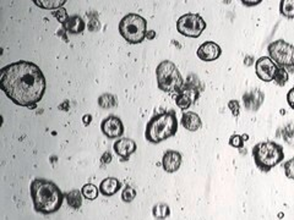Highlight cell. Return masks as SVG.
<instances>
[{
    "label": "cell",
    "mask_w": 294,
    "mask_h": 220,
    "mask_svg": "<svg viewBox=\"0 0 294 220\" xmlns=\"http://www.w3.org/2000/svg\"><path fill=\"white\" fill-rule=\"evenodd\" d=\"M2 90L15 104L35 108L46 92L43 71L31 61H16L0 71Z\"/></svg>",
    "instance_id": "1"
},
{
    "label": "cell",
    "mask_w": 294,
    "mask_h": 220,
    "mask_svg": "<svg viewBox=\"0 0 294 220\" xmlns=\"http://www.w3.org/2000/svg\"><path fill=\"white\" fill-rule=\"evenodd\" d=\"M32 203L36 212L42 214H53L63 206L65 196L53 181L36 179L29 186Z\"/></svg>",
    "instance_id": "2"
},
{
    "label": "cell",
    "mask_w": 294,
    "mask_h": 220,
    "mask_svg": "<svg viewBox=\"0 0 294 220\" xmlns=\"http://www.w3.org/2000/svg\"><path fill=\"white\" fill-rule=\"evenodd\" d=\"M178 132V119L174 110L163 112L150 119L145 130V137L151 143H161Z\"/></svg>",
    "instance_id": "3"
},
{
    "label": "cell",
    "mask_w": 294,
    "mask_h": 220,
    "mask_svg": "<svg viewBox=\"0 0 294 220\" xmlns=\"http://www.w3.org/2000/svg\"><path fill=\"white\" fill-rule=\"evenodd\" d=\"M252 157L261 171L269 172L284 159L283 147L273 141L260 142L252 148Z\"/></svg>",
    "instance_id": "4"
},
{
    "label": "cell",
    "mask_w": 294,
    "mask_h": 220,
    "mask_svg": "<svg viewBox=\"0 0 294 220\" xmlns=\"http://www.w3.org/2000/svg\"><path fill=\"white\" fill-rule=\"evenodd\" d=\"M157 86L166 93H178L184 86V80L180 71L172 61L165 60L156 69Z\"/></svg>",
    "instance_id": "5"
},
{
    "label": "cell",
    "mask_w": 294,
    "mask_h": 220,
    "mask_svg": "<svg viewBox=\"0 0 294 220\" xmlns=\"http://www.w3.org/2000/svg\"><path fill=\"white\" fill-rule=\"evenodd\" d=\"M121 37L130 44H139L146 38L147 22L138 14H127L119 22Z\"/></svg>",
    "instance_id": "6"
},
{
    "label": "cell",
    "mask_w": 294,
    "mask_h": 220,
    "mask_svg": "<svg viewBox=\"0 0 294 220\" xmlns=\"http://www.w3.org/2000/svg\"><path fill=\"white\" fill-rule=\"evenodd\" d=\"M271 60L278 67L287 70L289 74H294V46L283 40L272 42L267 47Z\"/></svg>",
    "instance_id": "7"
},
{
    "label": "cell",
    "mask_w": 294,
    "mask_h": 220,
    "mask_svg": "<svg viewBox=\"0 0 294 220\" xmlns=\"http://www.w3.org/2000/svg\"><path fill=\"white\" fill-rule=\"evenodd\" d=\"M206 22L199 14H185L177 21V29L184 37L199 38L206 28Z\"/></svg>",
    "instance_id": "8"
},
{
    "label": "cell",
    "mask_w": 294,
    "mask_h": 220,
    "mask_svg": "<svg viewBox=\"0 0 294 220\" xmlns=\"http://www.w3.org/2000/svg\"><path fill=\"white\" fill-rule=\"evenodd\" d=\"M200 88H198L196 83L190 82L189 80L184 83L183 88L178 92V96L175 98V103L182 110L189 109L200 97Z\"/></svg>",
    "instance_id": "9"
},
{
    "label": "cell",
    "mask_w": 294,
    "mask_h": 220,
    "mask_svg": "<svg viewBox=\"0 0 294 220\" xmlns=\"http://www.w3.org/2000/svg\"><path fill=\"white\" fill-rule=\"evenodd\" d=\"M277 65L271 60L270 56H261L255 62V72L257 77L263 80L264 82L273 81L276 71H277Z\"/></svg>",
    "instance_id": "10"
},
{
    "label": "cell",
    "mask_w": 294,
    "mask_h": 220,
    "mask_svg": "<svg viewBox=\"0 0 294 220\" xmlns=\"http://www.w3.org/2000/svg\"><path fill=\"white\" fill-rule=\"evenodd\" d=\"M101 131L108 138H119L124 133L123 121L115 115H109L101 124Z\"/></svg>",
    "instance_id": "11"
},
{
    "label": "cell",
    "mask_w": 294,
    "mask_h": 220,
    "mask_svg": "<svg viewBox=\"0 0 294 220\" xmlns=\"http://www.w3.org/2000/svg\"><path fill=\"white\" fill-rule=\"evenodd\" d=\"M265 100V93L260 88H252L243 94V103L246 110L249 112H257Z\"/></svg>",
    "instance_id": "12"
},
{
    "label": "cell",
    "mask_w": 294,
    "mask_h": 220,
    "mask_svg": "<svg viewBox=\"0 0 294 220\" xmlns=\"http://www.w3.org/2000/svg\"><path fill=\"white\" fill-rule=\"evenodd\" d=\"M222 49L215 42H205L198 48L196 55L203 61H215L221 56Z\"/></svg>",
    "instance_id": "13"
},
{
    "label": "cell",
    "mask_w": 294,
    "mask_h": 220,
    "mask_svg": "<svg viewBox=\"0 0 294 220\" xmlns=\"http://www.w3.org/2000/svg\"><path fill=\"white\" fill-rule=\"evenodd\" d=\"M114 152L120 157L121 162H127L132 154L135 153L136 143L130 138H119L113 144Z\"/></svg>",
    "instance_id": "14"
},
{
    "label": "cell",
    "mask_w": 294,
    "mask_h": 220,
    "mask_svg": "<svg viewBox=\"0 0 294 220\" xmlns=\"http://www.w3.org/2000/svg\"><path fill=\"white\" fill-rule=\"evenodd\" d=\"M182 165V154L177 151H167L163 154L162 166L165 171L173 174V172L179 170Z\"/></svg>",
    "instance_id": "15"
},
{
    "label": "cell",
    "mask_w": 294,
    "mask_h": 220,
    "mask_svg": "<svg viewBox=\"0 0 294 220\" xmlns=\"http://www.w3.org/2000/svg\"><path fill=\"white\" fill-rule=\"evenodd\" d=\"M180 123H182L184 129L191 131V132H195V131L200 130L201 126H203L201 118L194 112L183 113L182 119H180Z\"/></svg>",
    "instance_id": "16"
},
{
    "label": "cell",
    "mask_w": 294,
    "mask_h": 220,
    "mask_svg": "<svg viewBox=\"0 0 294 220\" xmlns=\"http://www.w3.org/2000/svg\"><path fill=\"white\" fill-rule=\"evenodd\" d=\"M121 184L120 181L115 177H107L101 182L100 185V192L102 193L106 197H111V196H114L115 193L120 190Z\"/></svg>",
    "instance_id": "17"
},
{
    "label": "cell",
    "mask_w": 294,
    "mask_h": 220,
    "mask_svg": "<svg viewBox=\"0 0 294 220\" xmlns=\"http://www.w3.org/2000/svg\"><path fill=\"white\" fill-rule=\"evenodd\" d=\"M63 27L65 31L69 32V33L79 34L84 32L86 25L81 17L77 16V15H74V16H70L69 19H68L67 22L63 25Z\"/></svg>",
    "instance_id": "18"
},
{
    "label": "cell",
    "mask_w": 294,
    "mask_h": 220,
    "mask_svg": "<svg viewBox=\"0 0 294 220\" xmlns=\"http://www.w3.org/2000/svg\"><path fill=\"white\" fill-rule=\"evenodd\" d=\"M64 196L68 204H69L71 208H74V209H80V208H81L82 198H84L81 191H79V190H73V191L65 193Z\"/></svg>",
    "instance_id": "19"
},
{
    "label": "cell",
    "mask_w": 294,
    "mask_h": 220,
    "mask_svg": "<svg viewBox=\"0 0 294 220\" xmlns=\"http://www.w3.org/2000/svg\"><path fill=\"white\" fill-rule=\"evenodd\" d=\"M34 3L37 7L46 9V10H54V9L63 8L65 0H34Z\"/></svg>",
    "instance_id": "20"
},
{
    "label": "cell",
    "mask_w": 294,
    "mask_h": 220,
    "mask_svg": "<svg viewBox=\"0 0 294 220\" xmlns=\"http://www.w3.org/2000/svg\"><path fill=\"white\" fill-rule=\"evenodd\" d=\"M152 214L156 219L166 220L171 215V208L166 203H158L152 208Z\"/></svg>",
    "instance_id": "21"
},
{
    "label": "cell",
    "mask_w": 294,
    "mask_h": 220,
    "mask_svg": "<svg viewBox=\"0 0 294 220\" xmlns=\"http://www.w3.org/2000/svg\"><path fill=\"white\" fill-rule=\"evenodd\" d=\"M281 133L282 138L286 141V143L294 147V121H289V123L284 125V126L282 127Z\"/></svg>",
    "instance_id": "22"
},
{
    "label": "cell",
    "mask_w": 294,
    "mask_h": 220,
    "mask_svg": "<svg viewBox=\"0 0 294 220\" xmlns=\"http://www.w3.org/2000/svg\"><path fill=\"white\" fill-rule=\"evenodd\" d=\"M280 13L287 19H294V0H282L280 3Z\"/></svg>",
    "instance_id": "23"
},
{
    "label": "cell",
    "mask_w": 294,
    "mask_h": 220,
    "mask_svg": "<svg viewBox=\"0 0 294 220\" xmlns=\"http://www.w3.org/2000/svg\"><path fill=\"white\" fill-rule=\"evenodd\" d=\"M98 105L103 109H112L117 106V99L111 93H105L98 98Z\"/></svg>",
    "instance_id": "24"
},
{
    "label": "cell",
    "mask_w": 294,
    "mask_h": 220,
    "mask_svg": "<svg viewBox=\"0 0 294 220\" xmlns=\"http://www.w3.org/2000/svg\"><path fill=\"white\" fill-rule=\"evenodd\" d=\"M82 196L88 201H93L98 197V193H100V190L97 189V186H94L93 184H86L84 187L81 189Z\"/></svg>",
    "instance_id": "25"
},
{
    "label": "cell",
    "mask_w": 294,
    "mask_h": 220,
    "mask_svg": "<svg viewBox=\"0 0 294 220\" xmlns=\"http://www.w3.org/2000/svg\"><path fill=\"white\" fill-rule=\"evenodd\" d=\"M288 80H289V72L287 70L282 69V67H277L275 77H273V82L277 86H280V87H283L288 82Z\"/></svg>",
    "instance_id": "26"
},
{
    "label": "cell",
    "mask_w": 294,
    "mask_h": 220,
    "mask_svg": "<svg viewBox=\"0 0 294 220\" xmlns=\"http://www.w3.org/2000/svg\"><path fill=\"white\" fill-rule=\"evenodd\" d=\"M136 197V191L135 189L132 186H126L125 189H124V191L121 192V200L124 202H126V203H130V202H133L135 200Z\"/></svg>",
    "instance_id": "27"
},
{
    "label": "cell",
    "mask_w": 294,
    "mask_h": 220,
    "mask_svg": "<svg viewBox=\"0 0 294 220\" xmlns=\"http://www.w3.org/2000/svg\"><path fill=\"white\" fill-rule=\"evenodd\" d=\"M232 147L237 148V150H242L243 147H244V139H243L242 135H237V133H234V135H232L230 137V142H228Z\"/></svg>",
    "instance_id": "28"
},
{
    "label": "cell",
    "mask_w": 294,
    "mask_h": 220,
    "mask_svg": "<svg viewBox=\"0 0 294 220\" xmlns=\"http://www.w3.org/2000/svg\"><path fill=\"white\" fill-rule=\"evenodd\" d=\"M53 16H54L55 19L61 23V25H64V23L68 21V19L70 17L64 8H60V9H58V10L53 11Z\"/></svg>",
    "instance_id": "29"
},
{
    "label": "cell",
    "mask_w": 294,
    "mask_h": 220,
    "mask_svg": "<svg viewBox=\"0 0 294 220\" xmlns=\"http://www.w3.org/2000/svg\"><path fill=\"white\" fill-rule=\"evenodd\" d=\"M283 168H284V174H286V176L288 177V179L294 180V158L286 162V164H284Z\"/></svg>",
    "instance_id": "30"
},
{
    "label": "cell",
    "mask_w": 294,
    "mask_h": 220,
    "mask_svg": "<svg viewBox=\"0 0 294 220\" xmlns=\"http://www.w3.org/2000/svg\"><path fill=\"white\" fill-rule=\"evenodd\" d=\"M228 108H230V110L232 112V115L233 117H239V114H240V104L238 100H236V99H232L230 100V103H228Z\"/></svg>",
    "instance_id": "31"
},
{
    "label": "cell",
    "mask_w": 294,
    "mask_h": 220,
    "mask_svg": "<svg viewBox=\"0 0 294 220\" xmlns=\"http://www.w3.org/2000/svg\"><path fill=\"white\" fill-rule=\"evenodd\" d=\"M287 103L288 105L290 106L294 110V86L292 88H290L289 91H288L287 93Z\"/></svg>",
    "instance_id": "32"
},
{
    "label": "cell",
    "mask_w": 294,
    "mask_h": 220,
    "mask_svg": "<svg viewBox=\"0 0 294 220\" xmlns=\"http://www.w3.org/2000/svg\"><path fill=\"white\" fill-rule=\"evenodd\" d=\"M100 27H101V23L97 19L90 20V22H88V29H90V31H98Z\"/></svg>",
    "instance_id": "33"
},
{
    "label": "cell",
    "mask_w": 294,
    "mask_h": 220,
    "mask_svg": "<svg viewBox=\"0 0 294 220\" xmlns=\"http://www.w3.org/2000/svg\"><path fill=\"white\" fill-rule=\"evenodd\" d=\"M101 162H102L103 164H109V163L112 162L111 152H105V153H103V156L101 157Z\"/></svg>",
    "instance_id": "34"
},
{
    "label": "cell",
    "mask_w": 294,
    "mask_h": 220,
    "mask_svg": "<svg viewBox=\"0 0 294 220\" xmlns=\"http://www.w3.org/2000/svg\"><path fill=\"white\" fill-rule=\"evenodd\" d=\"M242 3L245 7H255V5L261 4V0H255V2H246V0H243Z\"/></svg>",
    "instance_id": "35"
},
{
    "label": "cell",
    "mask_w": 294,
    "mask_h": 220,
    "mask_svg": "<svg viewBox=\"0 0 294 220\" xmlns=\"http://www.w3.org/2000/svg\"><path fill=\"white\" fill-rule=\"evenodd\" d=\"M244 64L246 65V66H250V65L255 64L254 58H252V56H246V58L244 59Z\"/></svg>",
    "instance_id": "36"
},
{
    "label": "cell",
    "mask_w": 294,
    "mask_h": 220,
    "mask_svg": "<svg viewBox=\"0 0 294 220\" xmlns=\"http://www.w3.org/2000/svg\"><path fill=\"white\" fill-rule=\"evenodd\" d=\"M82 121H84V124L86 125V126H87V125L91 124L92 117L90 114H86V115H84V118H82Z\"/></svg>",
    "instance_id": "37"
},
{
    "label": "cell",
    "mask_w": 294,
    "mask_h": 220,
    "mask_svg": "<svg viewBox=\"0 0 294 220\" xmlns=\"http://www.w3.org/2000/svg\"><path fill=\"white\" fill-rule=\"evenodd\" d=\"M154 37H156V31H153V29H150V31L146 32L147 40H153Z\"/></svg>",
    "instance_id": "38"
},
{
    "label": "cell",
    "mask_w": 294,
    "mask_h": 220,
    "mask_svg": "<svg viewBox=\"0 0 294 220\" xmlns=\"http://www.w3.org/2000/svg\"><path fill=\"white\" fill-rule=\"evenodd\" d=\"M242 137H243V139H244V141H245V139L249 138V136H248V135H242Z\"/></svg>",
    "instance_id": "39"
}]
</instances>
